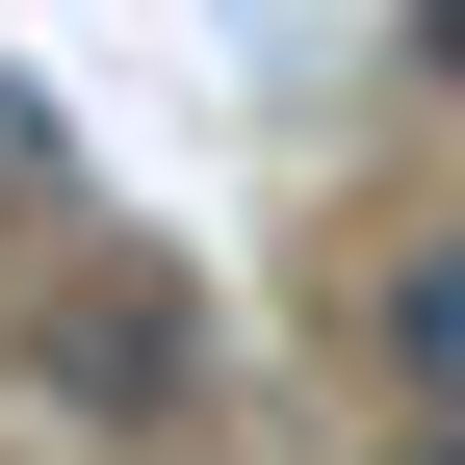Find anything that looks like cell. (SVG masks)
<instances>
[{
  "instance_id": "obj_1",
  "label": "cell",
  "mask_w": 465,
  "mask_h": 465,
  "mask_svg": "<svg viewBox=\"0 0 465 465\" xmlns=\"http://www.w3.org/2000/svg\"><path fill=\"white\" fill-rule=\"evenodd\" d=\"M26 388H52L78 440H182V388H207V311L104 259V284H52V336H26Z\"/></svg>"
},
{
  "instance_id": "obj_2",
  "label": "cell",
  "mask_w": 465,
  "mask_h": 465,
  "mask_svg": "<svg viewBox=\"0 0 465 465\" xmlns=\"http://www.w3.org/2000/svg\"><path fill=\"white\" fill-rule=\"evenodd\" d=\"M388 388L465 440V232H414V259H388Z\"/></svg>"
},
{
  "instance_id": "obj_3",
  "label": "cell",
  "mask_w": 465,
  "mask_h": 465,
  "mask_svg": "<svg viewBox=\"0 0 465 465\" xmlns=\"http://www.w3.org/2000/svg\"><path fill=\"white\" fill-rule=\"evenodd\" d=\"M0 182H52V104H26V78H0Z\"/></svg>"
},
{
  "instance_id": "obj_4",
  "label": "cell",
  "mask_w": 465,
  "mask_h": 465,
  "mask_svg": "<svg viewBox=\"0 0 465 465\" xmlns=\"http://www.w3.org/2000/svg\"><path fill=\"white\" fill-rule=\"evenodd\" d=\"M414 52H465V0H414Z\"/></svg>"
},
{
  "instance_id": "obj_5",
  "label": "cell",
  "mask_w": 465,
  "mask_h": 465,
  "mask_svg": "<svg viewBox=\"0 0 465 465\" xmlns=\"http://www.w3.org/2000/svg\"><path fill=\"white\" fill-rule=\"evenodd\" d=\"M388 465H465V440H440V414H414V440H388Z\"/></svg>"
}]
</instances>
